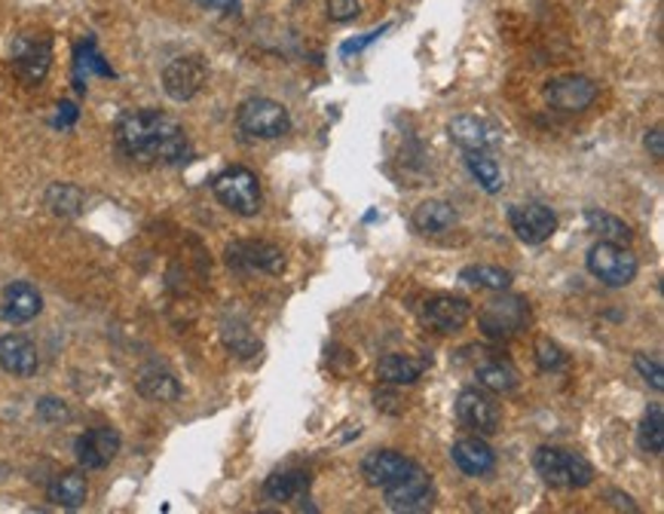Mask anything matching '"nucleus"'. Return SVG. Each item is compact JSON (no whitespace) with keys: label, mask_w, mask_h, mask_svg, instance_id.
I'll return each instance as SVG.
<instances>
[{"label":"nucleus","mask_w":664,"mask_h":514,"mask_svg":"<svg viewBox=\"0 0 664 514\" xmlns=\"http://www.w3.org/2000/svg\"><path fill=\"white\" fill-rule=\"evenodd\" d=\"M114 139L120 154L139 163H185L190 156L185 125L163 110H126L117 117Z\"/></svg>","instance_id":"f257e3e1"},{"label":"nucleus","mask_w":664,"mask_h":514,"mask_svg":"<svg viewBox=\"0 0 664 514\" xmlns=\"http://www.w3.org/2000/svg\"><path fill=\"white\" fill-rule=\"evenodd\" d=\"M533 468L548 487L557 490H585L594 483V466L579 453L564 447H540L533 453Z\"/></svg>","instance_id":"f03ea898"},{"label":"nucleus","mask_w":664,"mask_h":514,"mask_svg":"<svg viewBox=\"0 0 664 514\" xmlns=\"http://www.w3.org/2000/svg\"><path fill=\"white\" fill-rule=\"evenodd\" d=\"M212 190H215L217 203L230 208L233 215L254 218L261 212V181L246 166H230V169L221 171L212 181Z\"/></svg>","instance_id":"7ed1b4c3"},{"label":"nucleus","mask_w":664,"mask_h":514,"mask_svg":"<svg viewBox=\"0 0 664 514\" xmlns=\"http://www.w3.org/2000/svg\"><path fill=\"white\" fill-rule=\"evenodd\" d=\"M236 125L248 139L276 141L292 132V113L273 98H248L236 110Z\"/></svg>","instance_id":"20e7f679"},{"label":"nucleus","mask_w":664,"mask_h":514,"mask_svg":"<svg viewBox=\"0 0 664 514\" xmlns=\"http://www.w3.org/2000/svg\"><path fill=\"white\" fill-rule=\"evenodd\" d=\"M530 325V303L521 295H502L484 303L478 312V327L490 340H511Z\"/></svg>","instance_id":"39448f33"},{"label":"nucleus","mask_w":664,"mask_h":514,"mask_svg":"<svg viewBox=\"0 0 664 514\" xmlns=\"http://www.w3.org/2000/svg\"><path fill=\"white\" fill-rule=\"evenodd\" d=\"M588 273L606 288H625L637 279V258L625 246H613V242H594L588 249Z\"/></svg>","instance_id":"423d86ee"},{"label":"nucleus","mask_w":664,"mask_h":514,"mask_svg":"<svg viewBox=\"0 0 664 514\" xmlns=\"http://www.w3.org/2000/svg\"><path fill=\"white\" fill-rule=\"evenodd\" d=\"M389 512L399 514H426L435 509V483L429 471L414 468L411 475H404L402 481L392 483L383 490Z\"/></svg>","instance_id":"0eeeda50"},{"label":"nucleus","mask_w":664,"mask_h":514,"mask_svg":"<svg viewBox=\"0 0 664 514\" xmlns=\"http://www.w3.org/2000/svg\"><path fill=\"white\" fill-rule=\"evenodd\" d=\"M227 264L239 273H266L278 276L285 270V251L261 239H239L227 246Z\"/></svg>","instance_id":"6e6552de"},{"label":"nucleus","mask_w":664,"mask_h":514,"mask_svg":"<svg viewBox=\"0 0 664 514\" xmlns=\"http://www.w3.org/2000/svg\"><path fill=\"white\" fill-rule=\"evenodd\" d=\"M13 74H16L22 83L28 86H37L44 83L52 68V40L49 37H34V34H25V37H16L13 44Z\"/></svg>","instance_id":"1a4fd4ad"},{"label":"nucleus","mask_w":664,"mask_h":514,"mask_svg":"<svg viewBox=\"0 0 664 514\" xmlns=\"http://www.w3.org/2000/svg\"><path fill=\"white\" fill-rule=\"evenodd\" d=\"M597 83L585 74H564L545 86V101L560 113H582L597 101Z\"/></svg>","instance_id":"9d476101"},{"label":"nucleus","mask_w":664,"mask_h":514,"mask_svg":"<svg viewBox=\"0 0 664 514\" xmlns=\"http://www.w3.org/2000/svg\"><path fill=\"white\" fill-rule=\"evenodd\" d=\"M205 80H209V68H205L200 56H181V59H171L166 64L163 89H166L171 101H190V98L200 95Z\"/></svg>","instance_id":"9b49d317"},{"label":"nucleus","mask_w":664,"mask_h":514,"mask_svg":"<svg viewBox=\"0 0 664 514\" xmlns=\"http://www.w3.org/2000/svg\"><path fill=\"white\" fill-rule=\"evenodd\" d=\"M509 224L521 242H526V246H542V242H548V239L555 236L557 215L548 205L542 203L511 205Z\"/></svg>","instance_id":"f8f14e48"},{"label":"nucleus","mask_w":664,"mask_h":514,"mask_svg":"<svg viewBox=\"0 0 664 514\" xmlns=\"http://www.w3.org/2000/svg\"><path fill=\"white\" fill-rule=\"evenodd\" d=\"M456 420L463 422L465 429L478 432V435H496L499 432V405L487 392L481 390H463L456 398Z\"/></svg>","instance_id":"ddd939ff"},{"label":"nucleus","mask_w":664,"mask_h":514,"mask_svg":"<svg viewBox=\"0 0 664 514\" xmlns=\"http://www.w3.org/2000/svg\"><path fill=\"white\" fill-rule=\"evenodd\" d=\"M472 319V303L460 295H432L423 300V322L441 334L463 331Z\"/></svg>","instance_id":"4468645a"},{"label":"nucleus","mask_w":664,"mask_h":514,"mask_svg":"<svg viewBox=\"0 0 664 514\" xmlns=\"http://www.w3.org/2000/svg\"><path fill=\"white\" fill-rule=\"evenodd\" d=\"M417 468V463L411 456H404L399 451H374L361 459V478L368 487L387 490L392 483H399L404 475H411Z\"/></svg>","instance_id":"2eb2a0df"},{"label":"nucleus","mask_w":664,"mask_h":514,"mask_svg":"<svg viewBox=\"0 0 664 514\" xmlns=\"http://www.w3.org/2000/svg\"><path fill=\"white\" fill-rule=\"evenodd\" d=\"M448 135L456 147H463L465 154H475V151H490L502 141V132L499 125L484 120V117H472V113H463V117H453L448 123Z\"/></svg>","instance_id":"dca6fc26"},{"label":"nucleus","mask_w":664,"mask_h":514,"mask_svg":"<svg viewBox=\"0 0 664 514\" xmlns=\"http://www.w3.org/2000/svg\"><path fill=\"white\" fill-rule=\"evenodd\" d=\"M74 453H78V463L90 471H98V468H108L114 463V456L120 453V432L110 429V426H98V429H90L78 438L74 444Z\"/></svg>","instance_id":"f3484780"},{"label":"nucleus","mask_w":664,"mask_h":514,"mask_svg":"<svg viewBox=\"0 0 664 514\" xmlns=\"http://www.w3.org/2000/svg\"><path fill=\"white\" fill-rule=\"evenodd\" d=\"M450 459H453V466L460 468L463 475H469V478H484V475H490L496 468L494 447L481 435L460 438V441L450 447Z\"/></svg>","instance_id":"a211bd4d"},{"label":"nucleus","mask_w":664,"mask_h":514,"mask_svg":"<svg viewBox=\"0 0 664 514\" xmlns=\"http://www.w3.org/2000/svg\"><path fill=\"white\" fill-rule=\"evenodd\" d=\"M40 310H44V297H40V291H37L34 285H28V282H13V285H7L3 300H0V315H3L7 322L25 325V322L37 319Z\"/></svg>","instance_id":"6ab92c4d"},{"label":"nucleus","mask_w":664,"mask_h":514,"mask_svg":"<svg viewBox=\"0 0 664 514\" xmlns=\"http://www.w3.org/2000/svg\"><path fill=\"white\" fill-rule=\"evenodd\" d=\"M0 368L7 374L16 376H34L40 368V356H37V346L22 334H7L0 337Z\"/></svg>","instance_id":"aec40b11"},{"label":"nucleus","mask_w":664,"mask_h":514,"mask_svg":"<svg viewBox=\"0 0 664 514\" xmlns=\"http://www.w3.org/2000/svg\"><path fill=\"white\" fill-rule=\"evenodd\" d=\"M141 398L147 402H159V405H169V402H178L181 398V383L178 376L166 371V368H144L135 380Z\"/></svg>","instance_id":"412c9836"},{"label":"nucleus","mask_w":664,"mask_h":514,"mask_svg":"<svg viewBox=\"0 0 664 514\" xmlns=\"http://www.w3.org/2000/svg\"><path fill=\"white\" fill-rule=\"evenodd\" d=\"M456 220H460L456 208L444 203V200H426V203H419L417 212H414V227L426 236L448 234V230L456 227Z\"/></svg>","instance_id":"4be33fe9"},{"label":"nucleus","mask_w":664,"mask_h":514,"mask_svg":"<svg viewBox=\"0 0 664 514\" xmlns=\"http://www.w3.org/2000/svg\"><path fill=\"white\" fill-rule=\"evenodd\" d=\"M423 371H426V361L404 356V352H389L377 364V376L387 386H411V383H417L419 376H423Z\"/></svg>","instance_id":"5701e85b"},{"label":"nucleus","mask_w":664,"mask_h":514,"mask_svg":"<svg viewBox=\"0 0 664 514\" xmlns=\"http://www.w3.org/2000/svg\"><path fill=\"white\" fill-rule=\"evenodd\" d=\"M309 490L307 471H276L263 481V497L270 502H292V499H304Z\"/></svg>","instance_id":"b1692460"},{"label":"nucleus","mask_w":664,"mask_h":514,"mask_svg":"<svg viewBox=\"0 0 664 514\" xmlns=\"http://www.w3.org/2000/svg\"><path fill=\"white\" fill-rule=\"evenodd\" d=\"M585 224H588V230L597 236L601 242H613V246H628V242L633 239L631 227H628L625 220L616 218V215H609V212H601V208H588Z\"/></svg>","instance_id":"393cba45"},{"label":"nucleus","mask_w":664,"mask_h":514,"mask_svg":"<svg viewBox=\"0 0 664 514\" xmlns=\"http://www.w3.org/2000/svg\"><path fill=\"white\" fill-rule=\"evenodd\" d=\"M86 497H90V487H86V478L80 471H64L49 483V499L62 509H80Z\"/></svg>","instance_id":"a878e982"},{"label":"nucleus","mask_w":664,"mask_h":514,"mask_svg":"<svg viewBox=\"0 0 664 514\" xmlns=\"http://www.w3.org/2000/svg\"><path fill=\"white\" fill-rule=\"evenodd\" d=\"M478 383L487 392H496V395H506V392L518 390L521 376L518 371L506 364V361H487L478 368Z\"/></svg>","instance_id":"bb28decb"},{"label":"nucleus","mask_w":664,"mask_h":514,"mask_svg":"<svg viewBox=\"0 0 664 514\" xmlns=\"http://www.w3.org/2000/svg\"><path fill=\"white\" fill-rule=\"evenodd\" d=\"M511 279H514V276H511L509 270H502V266L478 264L460 270V282L475 285V288H487V291H506L511 285Z\"/></svg>","instance_id":"cd10ccee"},{"label":"nucleus","mask_w":664,"mask_h":514,"mask_svg":"<svg viewBox=\"0 0 664 514\" xmlns=\"http://www.w3.org/2000/svg\"><path fill=\"white\" fill-rule=\"evenodd\" d=\"M465 166L472 171V178L478 181L484 193H499L502 190V171L499 163L487 156V151H475V154H465Z\"/></svg>","instance_id":"c85d7f7f"},{"label":"nucleus","mask_w":664,"mask_h":514,"mask_svg":"<svg viewBox=\"0 0 664 514\" xmlns=\"http://www.w3.org/2000/svg\"><path fill=\"white\" fill-rule=\"evenodd\" d=\"M640 447L652 456H662L664 453V407L652 405L647 410V417L640 422V432H637Z\"/></svg>","instance_id":"c756f323"},{"label":"nucleus","mask_w":664,"mask_h":514,"mask_svg":"<svg viewBox=\"0 0 664 514\" xmlns=\"http://www.w3.org/2000/svg\"><path fill=\"white\" fill-rule=\"evenodd\" d=\"M74 71H78V86L83 93V77L86 74H102V77H114L110 64L105 62V56L95 49L93 40H83L78 49H74Z\"/></svg>","instance_id":"7c9ffc66"},{"label":"nucleus","mask_w":664,"mask_h":514,"mask_svg":"<svg viewBox=\"0 0 664 514\" xmlns=\"http://www.w3.org/2000/svg\"><path fill=\"white\" fill-rule=\"evenodd\" d=\"M47 205L56 215L74 218L83 212V190H78L74 184H52L47 190Z\"/></svg>","instance_id":"2f4dec72"},{"label":"nucleus","mask_w":664,"mask_h":514,"mask_svg":"<svg viewBox=\"0 0 664 514\" xmlns=\"http://www.w3.org/2000/svg\"><path fill=\"white\" fill-rule=\"evenodd\" d=\"M224 343H227V349L236 352L239 359H251V356L261 352L258 337H254V334L248 331V325H242V322H233V327L224 325Z\"/></svg>","instance_id":"473e14b6"},{"label":"nucleus","mask_w":664,"mask_h":514,"mask_svg":"<svg viewBox=\"0 0 664 514\" xmlns=\"http://www.w3.org/2000/svg\"><path fill=\"white\" fill-rule=\"evenodd\" d=\"M536 361H540L542 371H560V368L567 364V352H564L557 343L542 337V340L536 343Z\"/></svg>","instance_id":"72a5a7b5"},{"label":"nucleus","mask_w":664,"mask_h":514,"mask_svg":"<svg viewBox=\"0 0 664 514\" xmlns=\"http://www.w3.org/2000/svg\"><path fill=\"white\" fill-rule=\"evenodd\" d=\"M633 368H637V374L647 380L649 386L655 392L664 390V371H662V361L659 359H649L647 352H640V356H633Z\"/></svg>","instance_id":"f704fd0d"},{"label":"nucleus","mask_w":664,"mask_h":514,"mask_svg":"<svg viewBox=\"0 0 664 514\" xmlns=\"http://www.w3.org/2000/svg\"><path fill=\"white\" fill-rule=\"evenodd\" d=\"M37 417L44 422H68L71 420V410L64 405L62 398H40L37 402Z\"/></svg>","instance_id":"c9c22d12"},{"label":"nucleus","mask_w":664,"mask_h":514,"mask_svg":"<svg viewBox=\"0 0 664 514\" xmlns=\"http://www.w3.org/2000/svg\"><path fill=\"white\" fill-rule=\"evenodd\" d=\"M358 13H361L358 0H328V19H334V22H353Z\"/></svg>","instance_id":"e433bc0d"},{"label":"nucleus","mask_w":664,"mask_h":514,"mask_svg":"<svg viewBox=\"0 0 664 514\" xmlns=\"http://www.w3.org/2000/svg\"><path fill=\"white\" fill-rule=\"evenodd\" d=\"M389 32V25H383V28H374V32L361 34V37H356V40H346L341 47V56L346 59V56H353V52H361L365 47H371L377 37H383V34Z\"/></svg>","instance_id":"4c0bfd02"},{"label":"nucleus","mask_w":664,"mask_h":514,"mask_svg":"<svg viewBox=\"0 0 664 514\" xmlns=\"http://www.w3.org/2000/svg\"><path fill=\"white\" fill-rule=\"evenodd\" d=\"M78 117H80L78 105H74V101H62V105H59V113H56V120H52V125H56V129H68V125L78 123Z\"/></svg>","instance_id":"58836bf2"},{"label":"nucleus","mask_w":664,"mask_h":514,"mask_svg":"<svg viewBox=\"0 0 664 514\" xmlns=\"http://www.w3.org/2000/svg\"><path fill=\"white\" fill-rule=\"evenodd\" d=\"M647 151L655 159H664V135H662V125H655L652 132H647Z\"/></svg>","instance_id":"ea45409f"},{"label":"nucleus","mask_w":664,"mask_h":514,"mask_svg":"<svg viewBox=\"0 0 664 514\" xmlns=\"http://www.w3.org/2000/svg\"><path fill=\"white\" fill-rule=\"evenodd\" d=\"M200 3L202 7H209V10H217V13H227V16H233V13L242 10L239 0H200Z\"/></svg>","instance_id":"a19ab883"}]
</instances>
